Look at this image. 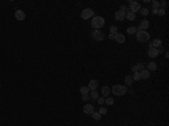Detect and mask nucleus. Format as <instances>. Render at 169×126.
I'll list each match as a JSON object with an SVG mask.
<instances>
[{
  "label": "nucleus",
  "instance_id": "nucleus-17",
  "mask_svg": "<svg viewBox=\"0 0 169 126\" xmlns=\"http://www.w3.org/2000/svg\"><path fill=\"white\" fill-rule=\"evenodd\" d=\"M125 18H127L129 20L132 22V20H134L135 18H137V16H135V14L132 13V11H127V13H126V17H125Z\"/></svg>",
  "mask_w": 169,
  "mask_h": 126
},
{
  "label": "nucleus",
  "instance_id": "nucleus-10",
  "mask_svg": "<svg viewBox=\"0 0 169 126\" xmlns=\"http://www.w3.org/2000/svg\"><path fill=\"white\" fill-rule=\"evenodd\" d=\"M126 17V13H124V11H121V10H118V11H116L115 13V19L116 20H123L124 18Z\"/></svg>",
  "mask_w": 169,
  "mask_h": 126
},
{
  "label": "nucleus",
  "instance_id": "nucleus-13",
  "mask_svg": "<svg viewBox=\"0 0 169 126\" xmlns=\"http://www.w3.org/2000/svg\"><path fill=\"white\" fill-rule=\"evenodd\" d=\"M148 27H149V22H148V20H142L140 26L137 27V28H138V32H139V30H144V29H146Z\"/></svg>",
  "mask_w": 169,
  "mask_h": 126
},
{
  "label": "nucleus",
  "instance_id": "nucleus-11",
  "mask_svg": "<svg viewBox=\"0 0 169 126\" xmlns=\"http://www.w3.org/2000/svg\"><path fill=\"white\" fill-rule=\"evenodd\" d=\"M98 87V81L97 80H90L89 81V84H88V89L91 91L96 90Z\"/></svg>",
  "mask_w": 169,
  "mask_h": 126
},
{
  "label": "nucleus",
  "instance_id": "nucleus-34",
  "mask_svg": "<svg viewBox=\"0 0 169 126\" xmlns=\"http://www.w3.org/2000/svg\"><path fill=\"white\" fill-rule=\"evenodd\" d=\"M97 100H98V104H99V105H101V104L105 103V98L104 97H100V98H98Z\"/></svg>",
  "mask_w": 169,
  "mask_h": 126
},
{
  "label": "nucleus",
  "instance_id": "nucleus-7",
  "mask_svg": "<svg viewBox=\"0 0 169 126\" xmlns=\"http://www.w3.org/2000/svg\"><path fill=\"white\" fill-rule=\"evenodd\" d=\"M142 8L141 7V5L139 2H133V3H131L130 5V9H131V11L132 13H138V11H140V9Z\"/></svg>",
  "mask_w": 169,
  "mask_h": 126
},
{
  "label": "nucleus",
  "instance_id": "nucleus-4",
  "mask_svg": "<svg viewBox=\"0 0 169 126\" xmlns=\"http://www.w3.org/2000/svg\"><path fill=\"white\" fill-rule=\"evenodd\" d=\"M91 36H92V38L95 39V41H97V42H100V41H103L105 37L104 33L100 32L99 29H95V30H92V33H91Z\"/></svg>",
  "mask_w": 169,
  "mask_h": 126
},
{
  "label": "nucleus",
  "instance_id": "nucleus-1",
  "mask_svg": "<svg viewBox=\"0 0 169 126\" xmlns=\"http://www.w3.org/2000/svg\"><path fill=\"white\" fill-rule=\"evenodd\" d=\"M112 92H113L115 96H123L127 92V88L126 86H121V84H117V86H114L112 88Z\"/></svg>",
  "mask_w": 169,
  "mask_h": 126
},
{
  "label": "nucleus",
  "instance_id": "nucleus-35",
  "mask_svg": "<svg viewBox=\"0 0 169 126\" xmlns=\"http://www.w3.org/2000/svg\"><path fill=\"white\" fill-rule=\"evenodd\" d=\"M125 10H126V7L124 6V5H122V6H121V11H124V13H125Z\"/></svg>",
  "mask_w": 169,
  "mask_h": 126
},
{
  "label": "nucleus",
  "instance_id": "nucleus-29",
  "mask_svg": "<svg viewBox=\"0 0 169 126\" xmlns=\"http://www.w3.org/2000/svg\"><path fill=\"white\" fill-rule=\"evenodd\" d=\"M159 5H160V7H159V9H165L167 7V2L165 1V0H162L161 2H159Z\"/></svg>",
  "mask_w": 169,
  "mask_h": 126
},
{
  "label": "nucleus",
  "instance_id": "nucleus-32",
  "mask_svg": "<svg viewBox=\"0 0 169 126\" xmlns=\"http://www.w3.org/2000/svg\"><path fill=\"white\" fill-rule=\"evenodd\" d=\"M158 15H159V16H165V15H166V10L165 9H158Z\"/></svg>",
  "mask_w": 169,
  "mask_h": 126
},
{
  "label": "nucleus",
  "instance_id": "nucleus-36",
  "mask_svg": "<svg viewBox=\"0 0 169 126\" xmlns=\"http://www.w3.org/2000/svg\"><path fill=\"white\" fill-rule=\"evenodd\" d=\"M152 14L153 15H157L158 14V9H152Z\"/></svg>",
  "mask_w": 169,
  "mask_h": 126
},
{
  "label": "nucleus",
  "instance_id": "nucleus-38",
  "mask_svg": "<svg viewBox=\"0 0 169 126\" xmlns=\"http://www.w3.org/2000/svg\"><path fill=\"white\" fill-rule=\"evenodd\" d=\"M166 58H167V59L169 58V53H168V52H166Z\"/></svg>",
  "mask_w": 169,
  "mask_h": 126
},
{
  "label": "nucleus",
  "instance_id": "nucleus-28",
  "mask_svg": "<svg viewBox=\"0 0 169 126\" xmlns=\"http://www.w3.org/2000/svg\"><path fill=\"white\" fill-rule=\"evenodd\" d=\"M159 1H153L152 2V9H159Z\"/></svg>",
  "mask_w": 169,
  "mask_h": 126
},
{
  "label": "nucleus",
  "instance_id": "nucleus-19",
  "mask_svg": "<svg viewBox=\"0 0 169 126\" xmlns=\"http://www.w3.org/2000/svg\"><path fill=\"white\" fill-rule=\"evenodd\" d=\"M109 92H111V89L108 87H103V89H101V94H103V96L104 97H108L109 96Z\"/></svg>",
  "mask_w": 169,
  "mask_h": 126
},
{
  "label": "nucleus",
  "instance_id": "nucleus-15",
  "mask_svg": "<svg viewBox=\"0 0 169 126\" xmlns=\"http://www.w3.org/2000/svg\"><path fill=\"white\" fill-rule=\"evenodd\" d=\"M140 77H141V79H148L150 77V72L144 69V70L140 71Z\"/></svg>",
  "mask_w": 169,
  "mask_h": 126
},
{
  "label": "nucleus",
  "instance_id": "nucleus-25",
  "mask_svg": "<svg viewBox=\"0 0 169 126\" xmlns=\"http://www.w3.org/2000/svg\"><path fill=\"white\" fill-rule=\"evenodd\" d=\"M135 67H137V70L139 72L142 71V70H144V63H142V62H140V63H139L138 65H135Z\"/></svg>",
  "mask_w": 169,
  "mask_h": 126
},
{
  "label": "nucleus",
  "instance_id": "nucleus-24",
  "mask_svg": "<svg viewBox=\"0 0 169 126\" xmlns=\"http://www.w3.org/2000/svg\"><path fill=\"white\" fill-rule=\"evenodd\" d=\"M91 116H92V118H94L95 120H99L101 118V115L99 113H96V111H95L94 114H91Z\"/></svg>",
  "mask_w": 169,
  "mask_h": 126
},
{
  "label": "nucleus",
  "instance_id": "nucleus-33",
  "mask_svg": "<svg viewBox=\"0 0 169 126\" xmlns=\"http://www.w3.org/2000/svg\"><path fill=\"white\" fill-rule=\"evenodd\" d=\"M90 99V97H89V95H82V100L84 101H87Z\"/></svg>",
  "mask_w": 169,
  "mask_h": 126
},
{
  "label": "nucleus",
  "instance_id": "nucleus-22",
  "mask_svg": "<svg viewBox=\"0 0 169 126\" xmlns=\"http://www.w3.org/2000/svg\"><path fill=\"white\" fill-rule=\"evenodd\" d=\"M132 78H133V80H134V81H139V80L141 79V77H140V72H139V71L134 72L133 75H132Z\"/></svg>",
  "mask_w": 169,
  "mask_h": 126
},
{
  "label": "nucleus",
  "instance_id": "nucleus-23",
  "mask_svg": "<svg viewBox=\"0 0 169 126\" xmlns=\"http://www.w3.org/2000/svg\"><path fill=\"white\" fill-rule=\"evenodd\" d=\"M80 92H81V95H88V92H89V89H88V87L84 86V87L80 88Z\"/></svg>",
  "mask_w": 169,
  "mask_h": 126
},
{
  "label": "nucleus",
  "instance_id": "nucleus-30",
  "mask_svg": "<svg viewBox=\"0 0 169 126\" xmlns=\"http://www.w3.org/2000/svg\"><path fill=\"white\" fill-rule=\"evenodd\" d=\"M111 34H113V35H116L117 34V27L116 26H112L111 27Z\"/></svg>",
  "mask_w": 169,
  "mask_h": 126
},
{
  "label": "nucleus",
  "instance_id": "nucleus-8",
  "mask_svg": "<svg viewBox=\"0 0 169 126\" xmlns=\"http://www.w3.org/2000/svg\"><path fill=\"white\" fill-rule=\"evenodd\" d=\"M161 45H162V42H161V39L154 38L152 42H150L149 47H154V49H157V47H160Z\"/></svg>",
  "mask_w": 169,
  "mask_h": 126
},
{
  "label": "nucleus",
  "instance_id": "nucleus-6",
  "mask_svg": "<svg viewBox=\"0 0 169 126\" xmlns=\"http://www.w3.org/2000/svg\"><path fill=\"white\" fill-rule=\"evenodd\" d=\"M84 113L87 114V115H91V114L95 113V107L90 104H88L86 106H84Z\"/></svg>",
  "mask_w": 169,
  "mask_h": 126
},
{
  "label": "nucleus",
  "instance_id": "nucleus-21",
  "mask_svg": "<svg viewBox=\"0 0 169 126\" xmlns=\"http://www.w3.org/2000/svg\"><path fill=\"white\" fill-rule=\"evenodd\" d=\"M89 97L90 98H92L94 100H97L98 98H99V95H98V92L96 90H94V91H91L90 92V95H89Z\"/></svg>",
  "mask_w": 169,
  "mask_h": 126
},
{
  "label": "nucleus",
  "instance_id": "nucleus-31",
  "mask_svg": "<svg viewBox=\"0 0 169 126\" xmlns=\"http://www.w3.org/2000/svg\"><path fill=\"white\" fill-rule=\"evenodd\" d=\"M98 113L100 114V115H105V114L107 113V109L104 108V107H101V108H99V111H98Z\"/></svg>",
  "mask_w": 169,
  "mask_h": 126
},
{
  "label": "nucleus",
  "instance_id": "nucleus-2",
  "mask_svg": "<svg viewBox=\"0 0 169 126\" xmlns=\"http://www.w3.org/2000/svg\"><path fill=\"white\" fill-rule=\"evenodd\" d=\"M105 25V19L103 17L100 16H97V17H94L92 19H91V26L94 27L95 29H99L100 27Z\"/></svg>",
  "mask_w": 169,
  "mask_h": 126
},
{
  "label": "nucleus",
  "instance_id": "nucleus-18",
  "mask_svg": "<svg viewBox=\"0 0 169 126\" xmlns=\"http://www.w3.org/2000/svg\"><path fill=\"white\" fill-rule=\"evenodd\" d=\"M157 70V64L154 62H149L148 63V71H154Z\"/></svg>",
  "mask_w": 169,
  "mask_h": 126
},
{
  "label": "nucleus",
  "instance_id": "nucleus-39",
  "mask_svg": "<svg viewBox=\"0 0 169 126\" xmlns=\"http://www.w3.org/2000/svg\"><path fill=\"white\" fill-rule=\"evenodd\" d=\"M0 87H1V84H0Z\"/></svg>",
  "mask_w": 169,
  "mask_h": 126
},
{
  "label": "nucleus",
  "instance_id": "nucleus-37",
  "mask_svg": "<svg viewBox=\"0 0 169 126\" xmlns=\"http://www.w3.org/2000/svg\"><path fill=\"white\" fill-rule=\"evenodd\" d=\"M109 38L114 39V38H115V35H113V34H109Z\"/></svg>",
  "mask_w": 169,
  "mask_h": 126
},
{
  "label": "nucleus",
  "instance_id": "nucleus-14",
  "mask_svg": "<svg viewBox=\"0 0 169 126\" xmlns=\"http://www.w3.org/2000/svg\"><path fill=\"white\" fill-rule=\"evenodd\" d=\"M115 41H116L117 43H124L125 42V36L123 35V34H121V33H117L116 35H115Z\"/></svg>",
  "mask_w": 169,
  "mask_h": 126
},
{
  "label": "nucleus",
  "instance_id": "nucleus-9",
  "mask_svg": "<svg viewBox=\"0 0 169 126\" xmlns=\"http://www.w3.org/2000/svg\"><path fill=\"white\" fill-rule=\"evenodd\" d=\"M15 17H16V19L17 20H20V22H22V20H24L25 19V18H26V14L24 13L23 10H17L16 11V14H15Z\"/></svg>",
  "mask_w": 169,
  "mask_h": 126
},
{
  "label": "nucleus",
  "instance_id": "nucleus-12",
  "mask_svg": "<svg viewBox=\"0 0 169 126\" xmlns=\"http://www.w3.org/2000/svg\"><path fill=\"white\" fill-rule=\"evenodd\" d=\"M148 54H149L150 58H156L157 55L159 54L158 53V49H154V47H149V51H148Z\"/></svg>",
  "mask_w": 169,
  "mask_h": 126
},
{
  "label": "nucleus",
  "instance_id": "nucleus-16",
  "mask_svg": "<svg viewBox=\"0 0 169 126\" xmlns=\"http://www.w3.org/2000/svg\"><path fill=\"white\" fill-rule=\"evenodd\" d=\"M134 82L133 78H132V75H126L125 77V83H126V86H132Z\"/></svg>",
  "mask_w": 169,
  "mask_h": 126
},
{
  "label": "nucleus",
  "instance_id": "nucleus-27",
  "mask_svg": "<svg viewBox=\"0 0 169 126\" xmlns=\"http://www.w3.org/2000/svg\"><path fill=\"white\" fill-rule=\"evenodd\" d=\"M140 13L142 14L143 16H146V15L149 14V10H148V8H141V9H140Z\"/></svg>",
  "mask_w": 169,
  "mask_h": 126
},
{
  "label": "nucleus",
  "instance_id": "nucleus-20",
  "mask_svg": "<svg viewBox=\"0 0 169 126\" xmlns=\"http://www.w3.org/2000/svg\"><path fill=\"white\" fill-rule=\"evenodd\" d=\"M127 33H129L130 35H132V34H135V33H138V28L135 27V26H131V27H129V28H127Z\"/></svg>",
  "mask_w": 169,
  "mask_h": 126
},
{
  "label": "nucleus",
  "instance_id": "nucleus-3",
  "mask_svg": "<svg viewBox=\"0 0 169 126\" xmlns=\"http://www.w3.org/2000/svg\"><path fill=\"white\" fill-rule=\"evenodd\" d=\"M137 39L139 42H148L150 39V34L146 30H139L137 33Z\"/></svg>",
  "mask_w": 169,
  "mask_h": 126
},
{
  "label": "nucleus",
  "instance_id": "nucleus-5",
  "mask_svg": "<svg viewBox=\"0 0 169 126\" xmlns=\"http://www.w3.org/2000/svg\"><path fill=\"white\" fill-rule=\"evenodd\" d=\"M91 17H94V10L90 9V8H86L81 11V18L84 20H87Z\"/></svg>",
  "mask_w": 169,
  "mask_h": 126
},
{
  "label": "nucleus",
  "instance_id": "nucleus-26",
  "mask_svg": "<svg viewBox=\"0 0 169 126\" xmlns=\"http://www.w3.org/2000/svg\"><path fill=\"white\" fill-rule=\"evenodd\" d=\"M105 103L107 104L108 106H112V105L114 104V99L111 98V97H107V99H105Z\"/></svg>",
  "mask_w": 169,
  "mask_h": 126
}]
</instances>
